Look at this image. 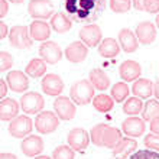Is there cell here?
I'll list each match as a JSON object with an SVG mask.
<instances>
[{
	"mask_svg": "<svg viewBox=\"0 0 159 159\" xmlns=\"http://www.w3.org/2000/svg\"><path fill=\"white\" fill-rule=\"evenodd\" d=\"M64 7L72 20L88 25L103 15L106 0H64Z\"/></svg>",
	"mask_w": 159,
	"mask_h": 159,
	"instance_id": "6da1fadb",
	"label": "cell"
},
{
	"mask_svg": "<svg viewBox=\"0 0 159 159\" xmlns=\"http://www.w3.org/2000/svg\"><path fill=\"white\" fill-rule=\"evenodd\" d=\"M90 138L96 146L113 149L121 140V132L117 127H111L101 123V125H96L90 130Z\"/></svg>",
	"mask_w": 159,
	"mask_h": 159,
	"instance_id": "7a4b0ae2",
	"label": "cell"
},
{
	"mask_svg": "<svg viewBox=\"0 0 159 159\" xmlns=\"http://www.w3.org/2000/svg\"><path fill=\"white\" fill-rule=\"evenodd\" d=\"M94 90L96 88L90 83V80H78L71 85L70 96L78 106H85L94 98Z\"/></svg>",
	"mask_w": 159,
	"mask_h": 159,
	"instance_id": "3957f363",
	"label": "cell"
},
{
	"mask_svg": "<svg viewBox=\"0 0 159 159\" xmlns=\"http://www.w3.org/2000/svg\"><path fill=\"white\" fill-rule=\"evenodd\" d=\"M9 42L16 49H28L34 45V39L29 35V28L25 25H16L9 30Z\"/></svg>",
	"mask_w": 159,
	"mask_h": 159,
	"instance_id": "277c9868",
	"label": "cell"
},
{
	"mask_svg": "<svg viewBox=\"0 0 159 159\" xmlns=\"http://www.w3.org/2000/svg\"><path fill=\"white\" fill-rule=\"evenodd\" d=\"M55 7L51 0H30L28 4V12L36 20H45L54 16Z\"/></svg>",
	"mask_w": 159,
	"mask_h": 159,
	"instance_id": "5b68a950",
	"label": "cell"
},
{
	"mask_svg": "<svg viewBox=\"0 0 159 159\" xmlns=\"http://www.w3.org/2000/svg\"><path fill=\"white\" fill-rule=\"evenodd\" d=\"M45 106V100L42 94L36 91H28L25 93L20 98V109L26 114H36L41 113L42 109Z\"/></svg>",
	"mask_w": 159,
	"mask_h": 159,
	"instance_id": "8992f818",
	"label": "cell"
},
{
	"mask_svg": "<svg viewBox=\"0 0 159 159\" xmlns=\"http://www.w3.org/2000/svg\"><path fill=\"white\" fill-rule=\"evenodd\" d=\"M59 117L52 111H41L35 119V129L42 134H49L58 129Z\"/></svg>",
	"mask_w": 159,
	"mask_h": 159,
	"instance_id": "52a82bcc",
	"label": "cell"
},
{
	"mask_svg": "<svg viewBox=\"0 0 159 159\" xmlns=\"http://www.w3.org/2000/svg\"><path fill=\"white\" fill-rule=\"evenodd\" d=\"M32 129H34V121L25 114L15 117L13 120H10V125H9V133L16 139L25 138V136L30 134Z\"/></svg>",
	"mask_w": 159,
	"mask_h": 159,
	"instance_id": "ba28073f",
	"label": "cell"
},
{
	"mask_svg": "<svg viewBox=\"0 0 159 159\" xmlns=\"http://www.w3.org/2000/svg\"><path fill=\"white\" fill-rule=\"evenodd\" d=\"M54 110L61 120H72L77 114L75 104L68 97H57V100L54 101Z\"/></svg>",
	"mask_w": 159,
	"mask_h": 159,
	"instance_id": "9c48e42d",
	"label": "cell"
},
{
	"mask_svg": "<svg viewBox=\"0 0 159 159\" xmlns=\"http://www.w3.org/2000/svg\"><path fill=\"white\" fill-rule=\"evenodd\" d=\"M68 145L77 152H83L84 149H87L88 143L91 140L90 134L87 130H84L83 127H74L70 130V133L67 136Z\"/></svg>",
	"mask_w": 159,
	"mask_h": 159,
	"instance_id": "30bf717a",
	"label": "cell"
},
{
	"mask_svg": "<svg viewBox=\"0 0 159 159\" xmlns=\"http://www.w3.org/2000/svg\"><path fill=\"white\" fill-rule=\"evenodd\" d=\"M39 55L46 64H57L62 58V49L54 41H46L39 46Z\"/></svg>",
	"mask_w": 159,
	"mask_h": 159,
	"instance_id": "8fae6325",
	"label": "cell"
},
{
	"mask_svg": "<svg viewBox=\"0 0 159 159\" xmlns=\"http://www.w3.org/2000/svg\"><path fill=\"white\" fill-rule=\"evenodd\" d=\"M101 36H103V32H101L100 26L96 25V23H88V25H84L80 30V38L81 42H84L88 48H93V46L98 45L101 42Z\"/></svg>",
	"mask_w": 159,
	"mask_h": 159,
	"instance_id": "7c38bea8",
	"label": "cell"
},
{
	"mask_svg": "<svg viewBox=\"0 0 159 159\" xmlns=\"http://www.w3.org/2000/svg\"><path fill=\"white\" fill-rule=\"evenodd\" d=\"M121 130L123 133L127 134L129 138H139L145 133L146 130V125H145V120L143 119H139L138 116H129V117L123 120L121 123Z\"/></svg>",
	"mask_w": 159,
	"mask_h": 159,
	"instance_id": "4fadbf2b",
	"label": "cell"
},
{
	"mask_svg": "<svg viewBox=\"0 0 159 159\" xmlns=\"http://www.w3.org/2000/svg\"><path fill=\"white\" fill-rule=\"evenodd\" d=\"M134 34L138 36V41L140 45H151L156 39V25L149 20L140 22L136 26Z\"/></svg>",
	"mask_w": 159,
	"mask_h": 159,
	"instance_id": "5bb4252c",
	"label": "cell"
},
{
	"mask_svg": "<svg viewBox=\"0 0 159 159\" xmlns=\"http://www.w3.org/2000/svg\"><path fill=\"white\" fill-rule=\"evenodd\" d=\"M138 149V142L133 138H121V140L111 149L114 159H129Z\"/></svg>",
	"mask_w": 159,
	"mask_h": 159,
	"instance_id": "9a60e30c",
	"label": "cell"
},
{
	"mask_svg": "<svg viewBox=\"0 0 159 159\" xmlns=\"http://www.w3.org/2000/svg\"><path fill=\"white\" fill-rule=\"evenodd\" d=\"M41 88L48 96H59L64 90V81L57 74H46L41 81Z\"/></svg>",
	"mask_w": 159,
	"mask_h": 159,
	"instance_id": "2e32d148",
	"label": "cell"
},
{
	"mask_svg": "<svg viewBox=\"0 0 159 159\" xmlns=\"http://www.w3.org/2000/svg\"><path fill=\"white\" fill-rule=\"evenodd\" d=\"M88 55V46L84 42H72L65 48V58L70 62H83Z\"/></svg>",
	"mask_w": 159,
	"mask_h": 159,
	"instance_id": "e0dca14e",
	"label": "cell"
},
{
	"mask_svg": "<svg viewBox=\"0 0 159 159\" xmlns=\"http://www.w3.org/2000/svg\"><path fill=\"white\" fill-rule=\"evenodd\" d=\"M142 74V68H140V64L133 61V59H127L125 62L120 65L119 68V75H120L121 80H125L126 83H129V81H136L139 80Z\"/></svg>",
	"mask_w": 159,
	"mask_h": 159,
	"instance_id": "ac0fdd59",
	"label": "cell"
},
{
	"mask_svg": "<svg viewBox=\"0 0 159 159\" xmlns=\"http://www.w3.org/2000/svg\"><path fill=\"white\" fill-rule=\"evenodd\" d=\"M22 152L26 156H38L43 151V140L38 134H28L22 140Z\"/></svg>",
	"mask_w": 159,
	"mask_h": 159,
	"instance_id": "d6986e66",
	"label": "cell"
},
{
	"mask_svg": "<svg viewBox=\"0 0 159 159\" xmlns=\"http://www.w3.org/2000/svg\"><path fill=\"white\" fill-rule=\"evenodd\" d=\"M6 81L9 88L15 93H23L29 88V80L22 71H10L6 77Z\"/></svg>",
	"mask_w": 159,
	"mask_h": 159,
	"instance_id": "ffe728a7",
	"label": "cell"
},
{
	"mask_svg": "<svg viewBox=\"0 0 159 159\" xmlns=\"http://www.w3.org/2000/svg\"><path fill=\"white\" fill-rule=\"evenodd\" d=\"M119 43H120L121 49L127 52V54H132L139 48V41L136 34L133 30L127 29V28H125V29H121L119 32Z\"/></svg>",
	"mask_w": 159,
	"mask_h": 159,
	"instance_id": "44dd1931",
	"label": "cell"
},
{
	"mask_svg": "<svg viewBox=\"0 0 159 159\" xmlns=\"http://www.w3.org/2000/svg\"><path fill=\"white\" fill-rule=\"evenodd\" d=\"M19 114V103L15 98H2L0 101V119L3 121L13 120Z\"/></svg>",
	"mask_w": 159,
	"mask_h": 159,
	"instance_id": "7402d4cb",
	"label": "cell"
},
{
	"mask_svg": "<svg viewBox=\"0 0 159 159\" xmlns=\"http://www.w3.org/2000/svg\"><path fill=\"white\" fill-rule=\"evenodd\" d=\"M72 19L64 12H57L54 16L51 17V28L57 34H65L71 29Z\"/></svg>",
	"mask_w": 159,
	"mask_h": 159,
	"instance_id": "603a6c76",
	"label": "cell"
},
{
	"mask_svg": "<svg viewBox=\"0 0 159 159\" xmlns=\"http://www.w3.org/2000/svg\"><path fill=\"white\" fill-rule=\"evenodd\" d=\"M29 35L34 41H46L51 35V26L43 20H34L29 26Z\"/></svg>",
	"mask_w": 159,
	"mask_h": 159,
	"instance_id": "cb8c5ba5",
	"label": "cell"
},
{
	"mask_svg": "<svg viewBox=\"0 0 159 159\" xmlns=\"http://www.w3.org/2000/svg\"><path fill=\"white\" fill-rule=\"evenodd\" d=\"M153 87H155V84L151 80L139 78L132 85V93L139 98H149L153 94Z\"/></svg>",
	"mask_w": 159,
	"mask_h": 159,
	"instance_id": "d4e9b609",
	"label": "cell"
},
{
	"mask_svg": "<svg viewBox=\"0 0 159 159\" xmlns=\"http://www.w3.org/2000/svg\"><path fill=\"white\" fill-rule=\"evenodd\" d=\"M88 78H90V83L94 85L96 90L106 91V90L110 87L109 75H107L103 70H100V68H94V70H91L90 74H88Z\"/></svg>",
	"mask_w": 159,
	"mask_h": 159,
	"instance_id": "484cf974",
	"label": "cell"
},
{
	"mask_svg": "<svg viewBox=\"0 0 159 159\" xmlns=\"http://www.w3.org/2000/svg\"><path fill=\"white\" fill-rule=\"evenodd\" d=\"M119 52H120V43H117V41L113 38L103 39L98 45V54L103 58H114L119 55Z\"/></svg>",
	"mask_w": 159,
	"mask_h": 159,
	"instance_id": "4316f807",
	"label": "cell"
},
{
	"mask_svg": "<svg viewBox=\"0 0 159 159\" xmlns=\"http://www.w3.org/2000/svg\"><path fill=\"white\" fill-rule=\"evenodd\" d=\"M25 72L32 78H41L46 72V62L42 58L30 59L25 68Z\"/></svg>",
	"mask_w": 159,
	"mask_h": 159,
	"instance_id": "83f0119b",
	"label": "cell"
},
{
	"mask_svg": "<svg viewBox=\"0 0 159 159\" xmlns=\"http://www.w3.org/2000/svg\"><path fill=\"white\" fill-rule=\"evenodd\" d=\"M93 106L97 111L100 113H109L110 110L114 107V100L111 96L107 94H98L93 98Z\"/></svg>",
	"mask_w": 159,
	"mask_h": 159,
	"instance_id": "f1b7e54d",
	"label": "cell"
},
{
	"mask_svg": "<svg viewBox=\"0 0 159 159\" xmlns=\"http://www.w3.org/2000/svg\"><path fill=\"white\" fill-rule=\"evenodd\" d=\"M143 106H145V103L142 101V98L133 96L123 103V113L127 116H136V114L142 113Z\"/></svg>",
	"mask_w": 159,
	"mask_h": 159,
	"instance_id": "f546056e",
	"label": "cell"
},
{
	"mask_svg": "<svg viewBox=\"0 0 159 159\" xmlns=\"http://www.w3.org/2000/svg\"><path fill=\"white\" fill-rule=\"evenodd\" d=\"M159 117V100H148L143 106L142 119L145 121H152Z\"/></svg>",
	"mask_w": 159,
	"mask_h": 159,
	"instance_id": "4dcf8cb0",
	"label": "cell"
},
{
	"mask_svg": "<svg viewBox=\"0 0 159 159\" xmlns=\"http://www.w3.org/2000/svg\"><path fill=\"white\" fill-rule=\"evenodd\" d=\"M111 97H113L114 101L117 103H123L125 100H127V96H129V87L126 83H116L111 87Z\"/></svg>",
	"mask_w": 159,
	"mask_h": 159,
	"instance_id": "1f68e13d",
	"label": "cell"
},
{
	"mask_svg": "<svg viewBox=\"0 0 159 159\" xmlns=\"http://www.w3.org/2000/svg\"><path fill=\"white\" fill-rule=\"evenodd\" d=\"M75 158V151L70 145H61L52 152V159H74Z\"/></svg>",
	"mask_w": 159,
	"mask_h": 159,
	"instance_id": "d6a6232c",
	"label": "cell"
},
{
	"mask_svg": "<svg viewBox=\"0 0 159 159\" xmlns=\"http://www.w3.org/2000/svg\"><path fill=\"white\" fill-rule=\"evenodd\" d=\"M132 7V0H110V9L114 13H126Z\"/></svg>",
	"mask_w": 159,
	"mask_h": 159,
	"instance_id": "836d02e7",
	"label": "cell"
},
{
	"mask_svg": "<svg viewBox=\"0 0 159 159\" xmlns=\"http://www.w3.org/2000/svg\"><path fill=\"white\" fill-rule=\"evenodd\" d=\"M143 143H145V146H146L148 149L159 152V134H156V133L146 134L145 139H143Z\"/></svg>",
	"mask_w": 159,
	"mask_h": 159,
	"instance_id": "e575fe53",
	"label": "cell"
},
{
	"mask_svg": "<svg viewBox=\"0 0 159 159\" xmlns=\"http://www.w3.org/2000/svg\"><path fill=\"white\" fill-rule=\"evenodd\" d=\"M129 159H159V152L151 151V149L136 151Z\"/></svg>",
	"mask_w": 159,
	"mask_h": 159,
	"instance_id": "d590c367",
	"label": "cell"
},
{
	"mask_svg": "<svg viewBox=\"0 0 159 159\" xmlns=\"http://www.w3.org/2000/svg\"><path fill=\"white\" fill-rule=\"evenodd\" d=\"M13 65V58L12 55L9 54V52H6V51H2L0 52V71H7V70H10Z\"/></svg>",
	"mask_w": 159,
	"mask_h": 159,
	"instance_id": "8d00e7d4",
	"label": "cell"
},
{
	"mask_svg": "<svg viewBox=\"0 0 159 159\" xmlns=\"http://www.w3.org/2000/svg\"><path fill=\"white\" fill-rule=\"evenodd\" d=\"M143 10L149 13H159V0H145L143 3Z\"/></svg>",
	"mask_w": 159,
	"mask_h": 159,
	"instance_id": "74e56055",
	"label": "cell"
},
{
	"mask_svg": "<svg viewBox=\"0 0 159 159\" xmlns=\"http://www.w3.org/2000/svg\"><path fill=\"white\" fill-rule=\"evenodd\" d=\"M6 94H7V81L2 78L0 80V97L6 98Z\"/></svg>",
	"mask_w": 159,
	"mask_h": 159,
	"instance_id": "f35d334b",
	"label": "cell"
},
{
	"mask_svg": "<svg viewBox=\"0 0 159 159\" xmlns=\"http://www.w3.org/2000/svg\"><path fill=\"white\" fill-rule=\"evenodd\" d=\"M9 12L7 0H0V17H4Z\"/></svg>",
	"mask_w": 159,
	"mask_h": 159,
	"instance_id": "ab89813d",
	"label": "cell"
},
{
	"mask_svg": "<svg viewBox=\"0 0 159 159\" xmlns=\"http://www.w3.org/2000/svg\"><path fill=\"white\" fill-rule=\"evenodd\" d=\"M151 132L152 133H156V134H159V117H156V119H153V120L151 121Z\"/></svg>",
	"mask_w": 159,
	"mask_h": 159,
	"instance_id": "60d3db41",
	"label": "cell"
},
{
	"mask_svg": "<svg viewBox=\"0 0 159 159\" xmlns=\"http://www.w3.org/2000/svg\"><path fill=\"white\" fill-rule=\"evenodd\" d=\"M7 36V26L4 22H0V39H4Z\"/></svg>",
	"mask_w": 159,
	"mask_h": 159,
	"instance_id": "b9f144b4",
	"label": "cell"
},
{
	"mask_svg": "<svg viewBox=\"0 0 159 159\" xmlns=\"http://www.w3.org/2000/svg\"><path fill=\"white\" fill-rule=\"evenodd\" d=\"M143 3H145V0H132V4L136 10H143Z\"/></svg>",
	"mask_w": 159,
	"mask_h": 159,
	"instance_id": "7bdbcfd3",
	"label": "cell"
},
{
	"mask_svg": "<svg viewBox=\"0 0 159 159\" xmlns=\"http://www.w3.org/2000/svg\"><path fill=\"white\" fill-rule=\"evenodd\" d=\"M0 159H17V158H16V155H13L10 152H3L0 155Z\"/></svg>",
	"mask_w": 159,
	"mask_h": 159,
	"instance_id": "ee69618b",
	"label": "cell"
},
{
	"mask_svg": "<svg viewBox=\"0 0 159 159\" xmlns=\"http://www.w3.org/2000/svg\"><path fill=\"white\" fill-rule=\"evenodd\" d=\"M153 94H155L156 100H159V78H158V81L155 83V87H153Z\"/></svg>",
	"mask_w": 159,
	"mask_h": 159,
	"instance_id": "f6af8a7d",
	"label": "cell"
},
{
	"mask_svg": "<svg viewBox=\"0 0 159 159\" xmlns=\"http://www.w3.org/2000/svg\"><path fill=\"white\" fill-rule=\"evenodd\" d=\"M7 2H12V3H16V4H19V3H23L25 0H7Z\"/></svg>",
	"mask_w": 159,
	"mask_h": 159,
	"instance_id": "bcb514c9",
	"label": "cell"
},
{
	"mask_svg": "<svg viewBox=\"0 0 159 159\" xmlns=\"http://www.w3.org/2000/svg\"><path fill=\"white\" fill-rule=\"evenodd\" d=\"M35 159H51V158L46 155H42V156H35Z\"/></svg>",
	"mask_w": 159,
	"mask_h": 159,
	"instance_id": "7dc6e473",
	"label": "cell"
},
{
	"mask_svg": "<svg viewBox=\"0 0 159 159\" xmlns=\"http://www.w3.org/2000/svg\"><path fill=\"white\" fill-rule=\"evenodd\" d=\"M155 23H156V26H158V29H159V13L156 15V20H155Z\"/></svg>",
	"mask_w": 159,
	"mask_h": 159,
	"instance_id": "c3c4849f",
	"label": "cell"
}]
</instances>
